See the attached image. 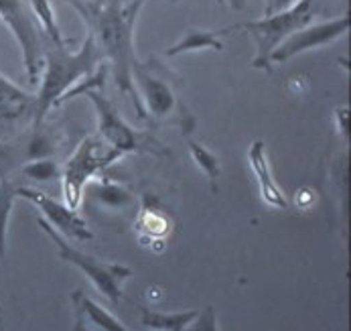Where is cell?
<instances>
[{
  "label": "cell",
  "instance_id": "obj_14",
  "mask_svg": "<svg viewBox=\"0 0 351 331\" xmlns=\"http://www.w3.org/2000/svg\"><path fill=\"white\" fill-rule=\"evenodd\" d=\"M226 35L223 29L217 31H201V29H191L187 31L175 45L167 49V57H177L181 53H191V51H205V49H213V51H221L223 43L221 37Z\"/></svg>",
  "mask_w": 351,
  "mask_h": 331
},
{
  "label": "cell",
  "instance_id": "obj_5",
  "mask_svg": "<svg viewBox=\"0 0 351 331\" xmlns=\"http://www.w3.org/2000/svg\"><path fill=\"white\" fill-rule=\"evenodd\" d=\"M37 224L45 232V236L55 244L57 256L61 260H65V262L73 264L77 271H82L84 277L96 286V290L100 293L101 297H106L114 305L122 301V297H124L122 286L132 277V269H128L124 264H116V262H104V260L92 256V254H86V252L77 250L73 244H69L57 230H53L43 218H39Z\"/></svg>",
  "mask_w": 351,
  "mask_h": 331
},
{
  "label": "cell",
  "instance_id": "obj_4",
  "mask_svg": "<svg viewBox=\"0 0 351 331\" xmlns=\"http://www.w3.org/2000/svg\"><path fill=\"white\" fill-rule=\"evenodd\" d=\"M132 82L136 88V94L141 98L145 118L151 116L154 120L173 118L177 120L187 133L193 128V118L189 116V110L181 102L175 90V73L167 69L158 59L147 61H134L132 65Z\"/></svg>",
  "mask_w": 351,
  "mask_h": 331
},
{
  "label": "cell",
  "instance_id": "obj_7",
  "mask_svg": "<svg viewBox=\"0 0 351 331\" xmlns=\"http://www.w3.org/2000/svg\"><path fill=\"white\" fill-rule=\"evenodd\" d=\"M86 98L94 104L96 114H98V133L100 139L120 155L128 152H167L158 142H154L145 133H138L132 128L120 112L114 108L110 98L104 94V90H88Z\"/></svg>",
  "mask_w": 351,
  "mask_h": 331
},
{
  "label": "cell",
  "instance_id": "obj_18",
  "mask_svg": "<svg viewBox=\"0 0 351 331\" xmlns=\"http://www.w3.org/2000/svg\"><path fill=\"white\" fill-rule=\"evenodd\" d=\"M94 197L98 199V203L110 209H122L134 203V195L130 191L110 179H101L94 187Z\"/></svg>",
  "mask_w": 351,
  "mask_h": 331
},
{
  "label": "cell",
  "instance_id": "obj_23",
  "mask_svg": "<svg viewBox=\"0 0 351 331\" xmlns=\"http://www.w3.org/2000/svg\"><path fill=\"white\" fill-rule=\"evenodd\" d=\"M295 0H268V4H266V14H270V12H278V10H285L287 6H291Z\"/></svg>",
  "mask_w": 351,
  "mask_h": 331
},
{
  "label": "cell",
  "instance_id": "obj_13",
  "mask_svg": "<svg viewBox=\"0 0 351 331\" xmlns=\"http://www.w3.org/2000/svg\"><path fill=\"white\" fill-rule=\"evenodd\" d=\"M248 163H250L252 173L258 181V190L262 195V201L270 207L276 209H287L289 207V199L285 195V191L278 187L272 169H270V161H268V152H266V144L264 141H254L248 148Z\"/></svg>",
  "mask_w": 351,
  "mask_h": 331
},
{
  "label": "cell",
  "instance_id": "obj_26",
  "mask_svg": "<svg viewBox=\"0 0 351 331\" xmlns=\"http://www.w3.org/2000/svg\"><path fill=\"white\" fill-rule=\"evenodd\" d=\"M0 331H4V330H2V328H0Z\"/></svg>",
  "mask_w": 351,
  "mask_h": 331
},
{
  "label": "cell",
  "instance_id": "obj_8",
  "mask_svg": "<svg viewBox=\"0 0 351 331\" xmlns=\"http://www.w3.org/2000/svg\"><path fill=\"white\" fill-rule=\"evenodd\" d=\"M0 21L12 33L23 53V65L31 84H37L41 73V35L25 0H0Z\"/></svg>",
  "mask_w": 351,
  "mask_h": 331
},
{
  "label": "cell",
  "instance_id": "obj_1",
  "mask_svg": "<svg viewBox=\"0 0 351 331\" xmlns=\"http://www.w3.org/2000/svg\"><path fill=\"white\" fill-rule=\"evenodd\" d=\"M88 25V35L94 37L101 57L112 71V78L122 94H126L141 118L145 110L132 82V65L138 59L134 53V25L145 0H63Z\"/></svg>",
  "mask_w": 351,
  "mask_h": 331
},
{
  "label": "cell",
  "instance_id": "obj_17",
  "mask_svg": "<svg viewBox=\"0 0 351 331\" xmlns=\"http://www.w3.org/2000/svg\"><path fill=\"white\" fill-rule=\"evenodd\" d=\"M187 144H189V152H191L193 161L197 163V167L205 173V177L209 181V187L215 193L219 175H221V161H219V157L213 150H209L207 146L199 144V142L187 141Z\"/></svg>",
  "mask_w": 351,
  "mask_h": 331
},
{
  "label": "cell",
  "instance_id": "obj_25",
  "mask_svg": "<svg viewBox=\"0 0 351 331\" xmlns=\"http://www.w3.org/2000/svg\"><path fill=\"white\" fill-rule=\"evenodd\" d=\"M0 313H2V305H0Z\"/></svg>",
  "mask_w": 351,
  "mask_h": 331
},
{
  "label": "cell",
  "instance_id": "obj_9",
  "mask_svg": "<svg viewBox=\"0 0 351 331\" xmlns=\"http://www.w3.org/2000/svg\"><path fill=\"white\" fill-rule=\"evenodd\" d=\"M348 31H350V14L348 12H343L341 16L329 19V21L311 23L299 31H295L293 35H289L278 47L274 49L270 53V63L272 65L274 63H287L301 53L325 47V45L341 39L343 35H348Z\"/></svg>",
  "mask_w": 351,
  "mask_h": 331
},
{
  "label": "cell",
  "instance_id": "obj_20",
  "mask_svg": "<svg viewBox=\"0 0 351 331\" xmlns=\"http://www.w3.org/2000/svg\"><path fill=\"white\" fill-rule=\"evenodd\" d=\"M141 230L151 238H160L169 232V218L158 207H152L149 199H145V205H143Z\"/></svg>",
  "mask_w": 351,
  "mask_h": 331
},
{
  "label": "cell",
  "instance_id": "obj_2",
  "mask_svg": "<svg viewBox=\"0 0 351 331\" xmlns=\"http://www.w3.org/2000/svg\"><path fill=\"white\" fill-rule=\"evenodd\" d=\"M43 61H45L43 80L39 92L35 94V112H33L35 128H41L51 108L59 106V100L67 90H71L77 82H82L84 78L96 71L104 57L94 37L88 35L77 51H69L67 43L65 45L49 43Z\"/></svg>",
  "mask_w": 351,
  "mask_h": 331
},
{
  "label": "cell",
  "instance_id": "obj_21",
  "mask_svg": "<svg viewBox=\"0 0 351 331\" xmlns=\"http://www.w3.org/2000/svg\"><path fill=\"white\" fill-rule=\"evenodd\" d=\"M25 177L33 179V181H53L61 177L59 165L51 159V157H43V159H31L25 167H23Z\"/></svg>",
  "mask_w": 351,
  "mask_h": 331
},
{
  "label": "cell",
  "instance_id": "obj_3",
  "mask_svg": "<svg viewBox=\"0 0 351 331\" xmlns=\"http://www.w3.org/2000/svg\"><path fill=\"white\" fill-rule=\"evenodd\" d=\"M323 8H325V0H295L285 10L270 12L258 21H246L240 25L226 27L223 31H226V35H230L234 31H246L256 45L252 67L262 69V71H272L270 53L289 35L315 23V19L323 12Z\"/></svg>",
  "mask_w": 351,
  "mask_h": 331
},
{
  "label": "cell",
  "instance_id": "obj_6",
  "mask_svg": "<svg viewBox=\"0 0 351 331\" xmlns=\"http://www.w3.org/2000/svg\"><path fill=\"white\" fill-rule=\"evenodd\" d=\"M120 159L122 155L98 137L84 139L61 171V190L65 203L71 209H77L88 183Z\"/></svg>",
  "mask_w": 351,
  "mask_h": 331
},
{
  "label": "cell",
  "instance_id": "obj_10",
  "mask_svg": "<svg viewBox=\"0 0 351 331\" xmlns=\"http://www.w3.org/2000/svg\"><path fill=\"white\" fill-rule=\"evenodd\" d=\"M14 191H16V197L29 199L43 214V220L63 238H73L80 242H88L94 238L86 220L77 214V209H71L65 201L61 203L47 193L31 190V187H16Z\"/></svg>",
  "mask_w": 351,
  "mask_h": 331
},
{
  "label": "cell",
  "instance_id": "obj_19",
  "mask_svg": "<svg viewBox=\"0 0 351 331\" xmlns=\"http://www.w3.org/2000/svg\"><path fill=\"white\" fill-rule=\"evenodd\" d=\"M16 187L0 179V258L6 254V232H8V220L12 214V205L16 199Z\"/></svg>",
  "mask_w": 351,
  "mask_h": 331
},
{
  "label": "cell",
  "instance_id": "obj_11",
  "mask_svg": "<svg viewBox=\"0 0 351 331\" xmlns=\"http://www.w3.org/2000/svg\"><path fill=\"white\" fill-rule=\"evenodd\" d=\"M73 303V331H132L108 309L90 299L84 290L71 293Z\"/></svg>",
  "mask_w": 351,
  "mask_h": 331
},
{
  "label": "cell",
  "instance_id": "obj_12",
  "mask_svg": "<svg viewBox=\"0 0 351 331\" xmlns=\"http://www.w3.org/2000/svg\"><path fill=\"white\" fill-rule=\"evenodd\" d=\"M33 112L35 94L23 90L0 73V137L8 130V126H14L25 118H33Z\"/></svg>",
  "mask_w": 351,
  "mask_h": 331
},
{
  "label": "cell",
  "instance_id": "obj_15",
  "mask_svg": "<svg viewBox=\"0 0 351 331\" xmlns=\"http://www.w3.org/2000/svg\"><path fill=\"white\" fill-rule=\"evenodd\" d=\"M197 313L199 309L179 311V313H160V311L141 307V321L145 328L152 331H185L197 317Z\"/></svg>",
  "mask_w": 351,
  "mask_h": 331
},
{
  "label": "cell",
  "instance_id": "obj_22",
  "mask_svg": "<svg viewBox=\"0 0 351 331\" xmlns=\"http://www.w3.org/2000/svg\"><path fill=\"white\" fill-rule=\"evenodd\" d=\"M185 331H219V323H217V313L213 305H207L205 309H201L197 317L191 321V326Z\"/></svg>",
  "mask_w": 351,
  "mask_h": 331
},
{
  "label": "cell",
  "instance_id": "obj_16",
  "mask_svg": "<svg viewBox=\"0 0 351 331\" xmlns=\"http://www.w3.org/2000/svg\"><path fill=\"white\" fill-rule=\"evenodd\" d=\"M29 6H31V12H33L35 21L41 25L47 41L53 43V45H65L67 41L63 39V35L59 31L57 16H55V10H53L51 0H29Z\"/></svg>",
  "mask_w": 351,
  "mask_h": 331
},
{
  "label": "cell",
  "instance_id": "obj_24",
  "mask_svg": "<svg viewBox=\"0 0 351 331\" xmlns=\"http://www.w3.org/2000/svg\"><path fill=\"white\" fill-rule=\"evenodd\" d=\"M219 2H223V0H219ZM234 8H244V4H246V0H228Z\"/></svg>",
  "mask_w": 351,
  "mask_h": 331
}]
</instances>
